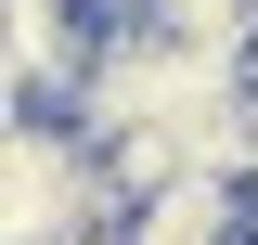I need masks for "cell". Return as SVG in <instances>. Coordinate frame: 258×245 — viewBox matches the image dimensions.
Segmentation results:
<instances>
[{
  "mask_svg": "<svg viewBox=\"0 0 258 245\" xmlns=\"http://www.w3.org/2000/svg\"><path fill=\"white\" fill-rule=\"evenodd\" d=\"M116 245H245V168H168L116 207Z\"/></svg>",
  "mask_w": 258,
  "mask_h": 245,
  "instance_id": "1",
  "label": "cell"
}]
</instances>
